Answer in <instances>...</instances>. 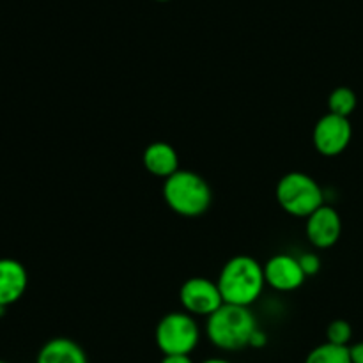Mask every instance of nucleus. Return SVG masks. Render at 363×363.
I'll use <instances>...</instances> for the list:
<instances>
[{"label":"nucleus","instance_id":"nucleus-7","mask_svg":"<svg viewBox=\"0 0 363 363\" xmlns=\"http://www.w3.org/2000/svg\"><path fill=\"white\" fill-rule=\"evenodd\" d=\"M351 137H353V128L350 119L330 112L318 121L312 133L315 149L323 156H339L340 152L346 151Z\"/></svg>","mask_w":363,"mask_h":363},{"label":"nucleus","instance_id":"nucleus-15","mask_svg":"<svg viewBox=\"0 0 363 363\" xmlns=\"http://www.w3.org/2000/svg\"><path fill=\"white\" fill-rule=\"evenodd\" d=\"M351 337H353V328L344 319H335L326 328V339H328L330 344H335V346H347Z\"/></svg>","mask_w":363,"mask_h":363},{"label":"nucleus","instance_id":"nucleus-10","mask_svg":"<svg viewBox=\"0 0 363 363\" xmlns=\"http://www.w3.org/2000/svg\"><path fill=\"white\" fill-rule=\"evenodd\" d=\"M28 275L25 266L16 259H0V307L7 308L25 294Z\"/></svg>","mask_w":363,"mask_h":363},{"label":"nucleus","instance_id":"nucleus-19","mask_svg":"<svg viewBox=\"0 0 363 363\" xmlns=\"http://www.w3.org/2000/svg\"><path fill=\"white\" fill-rule=\"evenodd\" d=\"M162 363H194L190 354H170V357H163Z\"/></svg>","mask_w":363,"mask_h":363},{"label":"nucleus","instance_id":"nucleus-4","mask_svg":"<svg viewBox=\"0 0 363 363\" xmlns=\"http://www.w3.org/2000/svg\"><path fill=\"white\" fill-rule=\"evenodd\" d=\"M275 195L280 208L298 218H308L325 204L321 186L305 172L286 174L277 184Z\"/></svg>","mask_w":363,"mask_h":363},{"label":"nucleus","instance_id":"nucleus-21","mask_svg":"<svg viewBox=\"0 0 363 363\" xmlns=\"http://www.w3.org/2000/svg\"><path fill=\"white\" fill-rule=\"evenodd\" d=\"M158 2H169V0H158Z\"/></svg>","mask_w":363,"mask_h":363},{"label":"nucleus","instance_id":"nucleus-6","mask_svg":"<svg viewBox=\"0 0 363 363\" xmlns=\"http://www.w3.org/2000/svg\"><path fill=\"white\" fill-rule=\"evenodd\" d=\"M179 300L184 311L191 315H211L223 305L222 293L218 284L204 277H194L188 279L181 286Z\"/></svg>","mask_w":363,"mask_h":363},{"label":"nucleus","instance_id":"nucleus-8","mask_svg":"<svg viewBox=\"0 0 363 363\" xmlns=\"http://www.w3.org/2000/svg\"><path fill=\"white\" fill-rule=\"evenodd\" d=\"M266 284L280 293H291L303 286L307 275L301 269L298 257L289 254L273 255L264 264Z\"/></svg>","mask_w":363,"mask_h":363},{"label":"nucleus","instance_id":"nucleus-14","mask_svg":"<svg viewBox=\"0 0 363 363\" xmlns=\"http://www.w3.org/2000/svg\"><path fill=\"white\" fill-rule=\"evenodd\" d=\"M357 103L358 99L353 89L337 87L328 98L330 113H335V116L347 117V119H350V116L354 112V108H357Z\"/></svg>","mask_w":363,"mask_h":363},{"label":"nucleus","instance_id":"nucleus-1","mask_svg":"<svg viewBox=\"0 0 363 363\" xmlns=\"http://www.w3.org/2000/svg\"><path fill=\"white\" fill-rule=\"evenodd\" d=\"M216 284L223 303L250 307L264 289V266L250 255H236L225 262Z\"/></svg>","mask_w":363,"mask_h":363},{"label":"nucleus","instance_id":"nucleus-2","mask_svg":"<svg viewBox=\"0 0 363 363\" xmlns=\"http://www.w3.org/2000/svg\"><path fill=\"white\" fill-rule=\"evenodd\" d=\"M255 330L257 321L250 308L230 303H223L213 312L206 325L209 340L223 351H240L250 346Z\"/></svg>","mask_w":363,"mask_h":363},{"label":"nucleus","instance_id":"nucleus-12","mask_svg":"<svg viewBox=\"0 0 363 363\" xmlns=\"http://www.w3.org/2000/svg\"><path fill=\"white\" fill-rule=\"evenodd\" d=\"M35 363H89L84 347L67 337L50 339L39 350Z\"/></svg>","mask_w":363,"mask_h":363},{"label":"nucleus","instance_id":"nucleus-16","mask_svg":"<svg viewBox=\"0 0 363 363\" xmlns=\"http://www.w3.org/2000/svg\"><path fill=\"white\" fill-rule=\"evenodd\" d=\"M298 261H300L301 269H303V273L307 277L315 275V273L321 269V259H319L315 254H303L298 257Z\"/></svg>","mask_w":363,"mask_h":363},{"label":"nucleus","instance_id":"nucleus-13","mask_svg":"<svg viewBox=\"0 0 363 363\" xmlns=\"http://www.w3.org/2000/svg\"><path fill=\"white\" fill-rule=\"evenodd\" d=\"M305 363H353L351 362L350 346H335L325 342L314 347L305 358Z\"/></svg>","mask_w":363,"mask_h":363},{"label":"nucleus","instance_id":"nucleus-3","mask_svg":"<svg viewBox=\"0 0 363 363\" xmlns=\"http://www.w3.org/2000/svg\"><path fill=\"white\" fill-rule=\"evenodd\" d=\"M163 199L181 216L204 215L213 201V191L202 176L191 170H177L163 183Z\"/></svg>","mask_w":363,"mask_h":363},{"label":"nucleus","instance_id":"nucleus-9","mask_svg":"<svg viewBox=\"0 0 363 363\" xmlns=\"http://www.w3.org/2000/svg\"><path fill=\"white\" fill-rule=\"evenodd\" d=\"M305 233L315 248H330L339 241L342 233V220L332 206L323 204L307 218Z\"/></svg>","mask_w":363,"mask_h":363},{"label":"nucleus","instance_id":"nucleus-22","mask_svg":"<svg viewBox=\"0 0 363 363\" xmlns=\"http://www.w3.org/2000/svg\"><path fill=\"white\" fill-rule=\"evenodd\" d=\"M0 363H7V362H4V360H0Z\"/></svg>","mask_w":363,"mask_h":363},{"label":"nucleus","instance_id":"nucleus-5","mask_svg":"<svg viewBox=\"0 0 363 363\" xmlns=\"http://www.w3.org/2000/svg\"><path fill=\"white\" fill-rule=\"evenodd\" d=\"M155 340L163 357L190 354L201 340V330L188 312H170L158 323Z\"/></svg>","mask_w":363,"mask_h":363},{"label":"nucleus","instance_id":"nucleus-18","mask_svg":"<svg viewBox=\"0 0 363 363\" xmlns=\"http://www.w3.org/2000/svg\"><path fill=\"white\" fill-rule=\"evenodd\" d=\"M351 351V362L353 363H363V342L354 344L350 347Z\"/></svg>","mask_w":363,"mask_h":363},{"label":"nucleus","instance_id":"nucleus-17","mask_svg":"<svg viewBox=\"0 0 363 363\" xmlns=\"http://www.w3.org/2000/svg\"><path fill=\"white\" fill-rule=\"evenodd\" d=\"M266 342H268V339H266V333L262 332V330H255V333L252 335V340H250V346L252 347H264Z\"/></svg>","mask_w":363,"mask_h":363},{"label":"nucleus","instance_id":"nucleus-20","mask_svg":"<svg viewBox=\"0 0 363 363\" xmlns=\"http://www.w3.org/2000/svg\"><path fill=\"white\" fill-rule=\"evenodd\" d=\"M202 363H230V362L223 360V358H209V360H204Z\"/></svg>","mask_w":363,"mask_h":363},{"label":"nucleus","instance_id":"nucleus-11","mask_svg":"<svg viewBox=\"0 0 363 363\" xmlns=\"http://www.w3.org/2000/svg\"><path fill=\"white\" fill-rule=\"evenodd\" d=\"M144 167L149 174L156 177H170L179 170V156L176 149L167 142H152L144 151Z\"/></svg>","mask_w":363,"mask_h":363}]
</instances>
